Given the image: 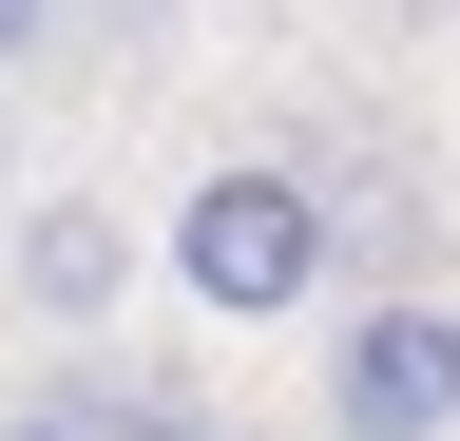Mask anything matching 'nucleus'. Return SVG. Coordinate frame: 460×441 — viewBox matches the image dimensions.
I'll list each match as a JSON object with an SVG mask.
<instances>
[{"instance_id":"obj_1","label":"nucleus","mask_w":460,"mask_h":441,"mask_svg":"<svg viewBox=\"0 0 460 441\" xmlns=\"http://www.w3.org/2000/svg\"><path fill=\"white\" fill-rule=\"evenodd\" d=\"M154 250H172V288H192L211 326H288V307H326L345 211H326V173H288V154H211Z\"/></svg>"},{"instance_id":"obj_2","label":"nucleus","mask_w":460,"mask_h":441,"mask_svg":"<svg viewBox=\"0 0 460 441\" xmlns=\"http://www.w3.org/2000/svg\"><path fill=\"white\" fill-rule=\"evenodd\" d=\"M326 441H460V307L384 288L326 326Z\"/></svg>"},{"instance_id":"obj_3","label":"nucleus","mask_w":460,"mask_h":441,"mask_svg":"<svg viewBox=\"0 0 460 441\" xmlns=\"http://www.w3.org/2000/svg\"><path fill=\"white\" fill-rule=\"evenodd\" d=\"M115 269H135V250H115V211L58 192L39 231H20V307H39V326H96V307H115Z\"/></svg>"},{"instance_id":"obj_4","label":"nucleus","mask_w":460,"mask_h":441,"mask_svg":"<svg viewBox=\"0 0 460 441\" xmlns=\"http://www.w3.org/2000/svg\"><path fill=\"white\" fill-rule=\"evenodd\" d=\"M0 441H115V403H20Z\"/></svg>"},{"instance_id":"obj_5","label":"nucleus","mask_w":460,"mask_h":441,"mask_svg":"<svg viewBox=\"0 0 460 441\" xmlns=\"http://www.w3.org/2000/svg\"><path fill=\"white\" fill-rule=\"evenodd\" d=\"M39 39H58V0H0V77H20V58H39Z\"/></svg>"},{"instance_id":"obj_6","label":"nucleus","mask_w":460,"mask_h":441,"mask_svg":"<svg viewBox=\"0 0 460 441\" xmlns=\"http://www.w3.org/2000/svg\"><path fill=\"white\" fill-rule=\"evenodd\" d=\"M115 441H230V422H172V403H115Z\"/></svg>"}]
</instances>
